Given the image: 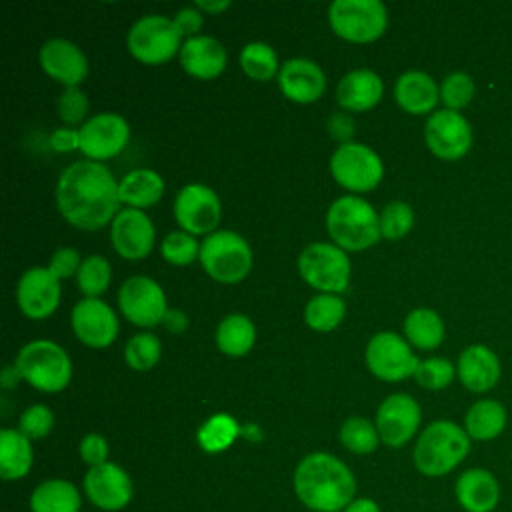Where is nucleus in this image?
<instances>
[{
	"mask_svg": "<svg viewBox=\"0 0 512 512\" xmlns=\"http://www.w3.org/2000/svg\"><path fill=\"white\" fill-rule=\"evenodd\" d=\"M346 314V304L338 294H318L310 298V302L304 308V320L310 328L318 332H330L334 330Z\"/></svg>",
	"mask_w": 512,
	"mask_h": 512,
	"instance_id": "obj_34",
	"label": "nucleus"
},
{
	"mask_svg": "<svg viewBox=\"0 0 512 512\" xmlns=\"http://www.w3.org/2000/svg\"><path fill=\"white\" fill-rule=\"evenodd\" d=\"M500 374V358L492 348L484 344H472L464 348L456 364L458 380L466 390L476 394L492 390L498 384Z\"/></svg>",
	"mask_w": 512,
	"mask_h": 512,
	"instance_id": "obj_23",
	"label": "nucleus"
},
{
	"mask_svg": "<svg viewBox=\"0 0 512 512\" xmlns=\"http://www.w3.org/2000/svg\"><path fill=\"white\" fill-rule=\"evenodd\" d=\"M330 172L340 186L352 192H368L382 180L384 166L372 148L360 142H348L334 150Z\"/></svg>",
	"mask_w": 512,
	"mask_h": 512,
	"instance_id": "obj_10",
	"label": "nucleus"
},
{
	"mask_svg": "<svg viewBox=\"0 0 512 512\" xmlns=\"http://www.w3.org/2000/svg\"><path fill=\"white\" fill-rule=\"evenodd\" d=\"M60 214L80 230H96L120 212L118 182L96 160H80L64 168L56 184Z\"/></svg>",
	"mask_w": 512,
	"mask_h": 512,
	"instance_id": "obj_1",
	"label": "nucleus"
},
{
	"mask_svg": "<svg viewBox=\"0 0 512 512\" xmlns=\"http://www.w3.org/2000/svg\"><path fill=\"white\" fill-rule=\"evenodd\" d=\"M424 140L440 160H460L472 148V126L454 110H436L424 126Z\"/></svg>",
	"mask_w": 512,
	"mask_h": 512,
	"instance_id": "obj_12",
	"label": "nucleus"
},
{
	"mask_svg": "<svg viewBox=\"0 0 512 512\" xmlns=\"http://www.w3.org/2000/svg\"><path fill=\"white\" fill-rule=\"evenodd\" d=\"M84 492L96 508L106 512H118L130 504L134 488L128 472L122 466L106 462L86 472Z\"/></svg>",
	"mask_w": 512,
	"mask_h": 512,
	"instance_id": "obj_17",
	"label": "nucleus"
},
{
	"mask_svg": "<svg viewBox=\"0 0 512 512\" xmlns=\"http://www.w3.org/2000/svg\"><path fill=\"white\" fill-rule=\"evenodd\" d=\"M162 324H164V328H166L168 332H172V334H182V332L186 330V326H188V318H186V314H184L182 310L168 308L166 314H164V318H162Z\"/></svg>",
	"mask_w": 512,
	"mask_h": 512,
	"instance_id": "obj_51",
	"label": "nucleus"
},
{
	"mask_svg": "<svg viewBox=\"0 0 512 512\" xmlns=\"http://www.w3.org/2000/svg\"><path fill=\"white\" fill-rule=\"evenodd\" d=\"M78 452H80V458H82L90 468L108 462V442H106L104 436H100V434H96V432H90V434H86V436L80 440Z\"/></svg>",
	"mask_w": 512,
	"mask_h": 512,
	"instance_id": "obj_46",
	"label": "nucleus"
},
{
	"mask_svg": "<svg viewBox=\"0 0 512 512\" xmlns=\"http://www.w3.org/2000/svg\"><path fill=\"white\" fill-rule=\"evenodd\" d=\"M198 258L208 276L224 284L240 282L252 268V250L248 242L232 230L208 234V238L200 244Z\"/></svg>",
	"mask_w": 512,
	"mask_h": 512,
	"instance_id": "obj_6",
	"label": "nucleus"
},
{
	"mask_svg": "<svg viewBox=\"0 0 512 512\" xmlns=\"http://www.w3.org/2000/svg\"><path fill=\"white\" fill-rule=\"evenodd\" d=\"M508 422V414L502 402L494 398H482L476 400L464 416V430L470 436V440L488 442L498 438Z\"/></svg>",
	"mask_w": 512,
	"mask_h": 512,
	"instance_id": "obj_28",
	"label": "nucleus"
},
{
	"mask_svg": "<svg viewBox=\"0 0 512 512\" xmlns=\"http://www.w3.org/2000/svg\"><path fill=\"white\" fill-rule=\"evenodd\" d=\"M414 224V212L410 204L394 200L384 206L380 214V232L386 240H398L410 232Z\"/></svg>",
	"mask_w": 512,
	"mask_h": 512,
	"instance_id": "obj_42",
	"label": "nucleus"
},
{
	"mask_svg": "<svg viewBox=\"0 0 512 512\" xmlns=\"http://www.w3.org/2000/svg\"><path fill=\"white\" fill-rule=\"evenodd\" d=\"M180 64L190 76L210 80L226 68V50L212 36H192L180 48Z\"/></svg>",
	"mask_w": 512,
	"mask_h": 512,
	"instance_id": "obj_25",
	"label": "nucleus"
},
{
	"mask_svg": "<svg viewBox=\"0 0 512 512\" xmlns=\"http://www.w3.org/2000/svg\"><path fill=\"white\" fill-rule=\"evenodd\" d=\"M88 112V98L78 86H68L58 98V116L66 124H78Z\"/></svg>",
	"mask_w": 512,
	"mask_h": 512,
	"instance_id": "obj_45",
	"label": "nucleus"
},
{
	"mask_svg": "<svg viewBox=\"0 0 512 512\" xmlns=\"http://www.w3.org/2000/svg\"><path fill=\"white\" fill-rule=\"evenodd\" d=\"M326 228L334 244L342 250H364L380 238V216L358 196H342L334 200L326 214Z\"/></svg>",
	"mask_w": 512,
	"mask_h": 512,
	"instance_id": "obj_4",
	"label": "nucleus"
},
{
	"mask_svg": "<svg viewBox=\"0 0 512 512\" xmlns=\"http://www.w3.org/2000/svg\"><path fill=\"white\" fill-rule=\"evenodd\" d=\"M328 132L340 144H348V142H352L350 138L354 134V120L344 112H334L328 118Z\"/></svg>",
	"mask_w": 512,
	"mask_h": 512,
	"instance_id": "obj_49",
	"label": "nucleus"
},
{
	"mask_svg": "<svg viewBox=\"0 0 512 512\" xmlns=\"http://www.w3.org/2000/svg\"><path fill=\"white\" fill-rule=\"evenodd\" d=\"M294 492L312 512H342L354 500L356 478L336 456L312 452L294 470Z\"/></svg>",
	"mask_w": 512,
	"mask_h": 512,
	"instance_id": "obj_2",
	"label": "nucleus"
},
{
	"mask_svg": "<svg viewBox=\"0 0 512 512\" xmlns=\"http://www.w3.org/2000/svg\"><path fill=\"white\" fill-rule=\"evenodd\" d=\"M256 340V328L244 314H228L216 330V344L228 356H244Z\"/></svg>",
	"mask_w": 512,
	"mask_h": 512,
	"instance_id": "obj_32",
	"label": "nucleus"
},
{
	"mask_svg": "<svg viewBox=\"0 0 512 512\" xmlns=\"http://www.w3.org/2000/svg\"><path fill=\"white\" fill-rule=\"evenodd\" d=\"M180 30L174 18L160 14H148L132 24L126 36L130 54L144 64H164L176 52H180Z\"/></svg>",
	"mask_w": 512,
	"mask_h": 512,
	"instance_id": "obj_7",
	"label": "nucleus"
},
{
	"mask_svg": "<svg viewBox=\"0 0 512 512\" xmlns=\"http://www.w3.org/2000/svg\"><path fill=\"white\" fill-rule=\"evenodd\" d=\"M16 300L20 310L32 318L40 320L50 316L60 300V280L46 266L28 268L16 286Z\"/></svg>",
	"mask_w": 512,
	"mask_h": 512,
	"instance_id": "obj_18",
	"label": "nucleus"
},
{
	"mask_svg": "<svg viewBox=\"0 0 512 512\" xmlns=\"http://www.w3.org/2000/svg\"><path fill=\"white\" fill-rule=\"evenodd\" d=\"M394 98L408 114H428L440 100V86L422 70L404 72L394 84Z\"/></svg>",
	"mask_w": 512,
	"mask_h": 512,
	"instance_id": "obj_27",
	"label": "nucleus"
},
{
	"mask_svg": "<svg viewBox=\"0 0 512 512\" xmlns=\"http://www.w3.org/2000/svg\"><path fill=\"white\" fill-rule=\"evenodd\" d=\"M404 334L416 348L434 350L444 340V322L434 310L416 308L404 320Z\"/></svg>",
	"mask_w": 512,
	"mask_h": 512,
	"instance_id": "obj_33",
	"label": "nucleus"
},
{
	"mask_svg": "<svg viewBox=\"0 0 512 512\" xmlns=\"http://www.w3.org/2000/svg\"><path fill=\"white\" fill-rule=\"evenodd\" d=\"M230 6V2L228 0H218V2H212V0H198L196 2V8L198 10H206L208 14H216V12H222V10H226Z\"/></svg>",
	"mask_w": 512,
	"mask_h": 512,
	"instance_id": "obj_53",
	"label": "nucleus"
},
{
	"mask_svg": "<svg viewBox=\"0 0 512 512\" xmlns=\"http://www.w3.org/2000/svg\"><path fill=\"white\" fill-rule=\"evenodd\" d=\"M50 146L58 152H72V150L80 148V130L56 128L50 134Z\"/></svg>",
	"mask_w": 512,
	"mask_h": 512,
	"instance_id": "obj_50",
	"label": "nucleus"
},
{
	"mask_svg": "<svg viewBox=\"0 0 512 512\" xmlns=\"http://www.w3.org/2000/svg\"><path fill=\"white\" fill-rule=\"evenodd\" d=\"M130 138V126L124 116L100 112L80 128V150L92 160H106L124 150Z\"/></svg>",
	"mask_w": 512,
	"mask_h": 512,
	"instance_id": "obj_16",
	"label": "nucleus"
},
{
	"mask_svg": "<svg viewBox=\"0 0 512 512\" xmlns=\"http://www.w3.org/2000/svg\"><path fill=\"white\" fill-rule=\"evenodd\" d=\"M18 380H22L20 372L16 370V366H6L2 368V374H0V382L4 388H10L14 384H18Z\"/></svg>",
	"mask_w": 512,
	"mask_h": 512,
	"instance_id": "obj_54",
	"label": "nucleus"
},
{
	"mask_svg": "<svg viewBox=\"0 0 512 512\" xmlns=\"http://www.w3.org/2000/svg\"><path fill=\"white\" fill-rule=\"evenodd\" d=\"M80 264H82L80 254H78L74 248L64 246V248H58V250L54 252V256H52L48 268H50V272H52L58 280H62V278H70L72 274H76L78 268H80Z\"/></svg>",
	"mask_w": 512,
	"mask_h": 512,
	"instance_id": "obj_47",
	"label": "nucleus"
},
{
	"mask_svg": "<svg viewBox=\"0 0 512 512\" xmlns=\"http://www.w3.org/2000/svg\"><path fill=\"white\" fill-rule=\"evenodd\" d=\"M118 192L120 202L128 204L130 208H148L160 200L164 192V180L150 168H138L128 172L118 182Z\"/></svg>",
	"mask_w": 512,
	"mask_h": 512,
	"instance_id": "obj_31",
	"label": "nucleus"
},
{
	"mask_svg": "<svg viewBox=\"0 0 512 512\" xmlns=\"http://www.w3.org/2000/svg\"><path fill=\"white\" fill-rule=\"evenodd\" d=\"M80 490L64 478L40 482L30 494L32 512H80Z\"/></svg>",
	"mask_w": 512,
	"mask_h": 512,
	"instance_id": "obj_29",
	"label": "nucleus"
},
{
	"mask_svg": "<svg viewBox=\"0 0 512 512\" xmlns=\"http://www.w3.org/2000/svg\"><path fill=\"white\" fill-rule=\"evenodd\" d=\"M418 364L408 342L396 332H378L366 346V366L380 380L398 382L414 376Z\"/></svg>",
	"mask_w": 512,
	"mask_h": 512,
	"instance_id": "obj_11",
	"label": "nucleus"
},
{
	"mask_svg": "<svg viewBox=\"0 0 512 512\" xmlns=\"http://www.w3.org/2000/svg\"><path fill=\"white\" fill-rule=\"evenodd\" d=\"M332 30L350 42H372L388 24L386 6L380 0H334L328 8Z\"/></svg>",
	"mask_w": 512,
	"mask_h": 512,
	"instance_id": "obj_8",
	"label": "nucleus"
},
{
	"mask_svg": "<svg viewBox=\"0 0 512 512\" xmlns=\"http://www.w3.org/2000/svg\"><path fill=\"white\" fill-rule=\"evenodd\" d=\"M110 280H112V266L100 254L86 256L76 272L78 288L82 294H86V298H98L108 288Z\"/></svg>",
	"mask_w": 512,
	"mask_h": 512,
	"instance_id": "obj_37",
	"label": "nucleus"
},
{
	"mask_svg": "<svg viewBox=\"0 0 512 512\" xmlns=\"http://www.w3.org/2000/svg\"><path fill=\"white\" fill-rule=\"evenodd\" d=\"M278 84L286 98L308 104L322 96L326 76L316 62L308 58H290L278 70Z\"/></svg>",
	"mask_w": 512,
	"mask_h": 512,
	"instance_id": "obj_24",
	"label": "nucleus"
},
{
	"mask_svg": "<svg viewBox=\"0 0 512 512\" xmlns=\"http://www.w3.org/2000/svg\"><path fill=\"white\" fill-rule=\"evenodd\" d=\"M162 256L170 262V264H176V266H184V264H190L194 258L200 256V246L198 242L194 240L192 234L188 232H170L164 236L162 240Z\"/></svg>",
	"mask_w": 512,
	"mask_h": 512,
	"instance_id": "obj_43",
	"label": "nucleus"
},
{
	"mask_svg": "<svg viewBox=\"0 0 512 512\" xmlns=\"http://www.w3.org/2000/svg\"><path fill=\"white\" fill-rule=\"evenodd\" d=\"M174 22H176V26H178V30H180L182 36L192 38V36H196V32L202 28L204 18H202V12H200L196 6H186V8L178 10Z\"/></svg>",
	"mask_w": 512,
	"mask_h": 512,
	"instance_id": "obj_48",
	"label": "nucleus"
},
{
	"mask_svg": "<svg viewBox=\"0 0 512 512\" xmlns=\"http://www.w3.org/2000/svg\"><path fill=\"white\" fill-rule=\"evenodd\" d=\"M40 66L56 82L78 86L88 74V60L84 52L70 40L50 38L40 48Z\"/></svg>",
	"mask_w": 512,
	"mask_h": 512,
	"instance_id": "obj_21",
	"label": "nucleus"
},
{
	"mask_svg": "<svg viewBox=\"0 0 512 512\" xmlns=\"http://www.w3.org/2000/svg\"><path fill=\"white\" fill-rule=\"evenodd\" d=\"M242 70L254 80H270L278 72V56L266 42H250L240 52Z\"/></svg>",
	"mask_w": 512,
	"mask_h": 512,
	"instance_id": "obj_38",
	"label": "nucleus"
},
{
	"mask_svg": "<svg viewBox=\"0 0 512 512\" xmlns=\"http://www.w3.org/2000/svg\"><path fill=\"white\" fill-rule=\"evenodd\" d=\"M340 442L352 454H370L380 442L376 424L362 416H352L340 426Z\"/></svg>",
	"mask_w": 512,
	"mask_h": 512,
	"instance_id": "obj_36",
	"label": "nucleus"
},
{
	"mask_svg": "<svg viewBox=\"0 0 512 512\" xmlns=\"http://www.w3.org/2000/svg\"><path fill=\"white\" fill-rule=\"evenodd\" d=\"M118 304L122 314L142 328L160 324L168 310L164 290L148 276H130L118 292Z\"/></svg>",
	"mask_w": 512,
	"mask_h": 512,
	"instance_id": "obj_13",
	"label": "nucleus"
},
{
	"mask_svg": "<svg viewBox=\"0 0 512 512\" xmlns=\"http://www.w3.org/2000/svg\"><path fill=\"white\" fill-rule=\"evenodd\" d=\"M34 462L30 440L14 428L0 430V476L4 480L24 478Z\"/></svg>",
	"mask_w": 512,
	"mask_h": 512,
	"instance_id": "obj_30",
	"label": "nucleus"
},
{
	"mask_svg": "<svg viewBox=\"0 0 512 512\" xmlns=\"http://www.w3.org/2000/svg\"><path fill=\"white\" fill-rule=\"evenodd\" d=\"M342 512H382L372 498H354Z\"/></svg>",
	"mask_w": 512,
	"mask_h": 512,
	"instance_id": "obj_52",
	"label": "nucleus"
},
{
	"mask_svg": "<svg viewBox=\"0 0 512 512\" xmlns=\"http://www.w3.org/2000/svg\"><path fill=\"white\" fill-rule=\"evenodd\" d=\"M110 240L122 258L140 260L154 246L152 220L138 208H122L112 220Z\"/></svg>",
	"mask_w": 512,
	"mask_h": 512,
	"instance_id": "obj_20",
	"label": "nucleus"
},
{
	"mask_svg": "<svg viewBox=\"0 0 512 512\" xmlns=\"http://www.w3.org/2000/svg\"><path fill=\"white\" fill-rule=\"evenodd\" d=\"M242 434V428L230 414H214L198 428V444L202 450L216 454L232 446V442Z\"/></svg>",
	"mask_w": 512,
	"mask_h": 512,
	"instance_id": "obj_35",
	"label": "nucleus"
},
{
	"mask_svg": "<svg viewBox=\"0 0 512 512\" xmlns=\"http://www.w3.org/2000/svg\"><path fill=\"white\" fill-rule=\"evenodd\" d=\"M16 370L22 380L42 392H60L72 376V362L62 346L52 340H32L20 348Z\"/></svg>",
	"mask_w": 512,
	"mask_h": 512,
	"instance_id": "obj_5",
	"label": "nucleus"
},
{
	"mask_svg": "<svg viewBox=\"0 0 512 512\" xmlns=\"http://www.w3.org/2000/svg\"><path fill=\"white\" fill-rule=\"evenodd\" d=\"M162 344L156 334L140 332L134 334L124 348V360L134 370H150L160 360Z\"/></svg>",
	"mask_w": 512,
	"mask_h": 512,
	"instance_id": "obj_39",
	"label": "nucleus"
},
{
	"mask_svg": "<svg viewBox=\"0 0 512 512\" xmlns=\"http://www.w3.org/2000/svg\"><path fill=\"white\" fill-rule=\"evenodd\" d=\"M220 200L216 192L204 184L184 186L174 200L176 222L188 234H208L220 222Z\"/></svg>",
	"mask_w": 512,
	"mask_h": 512,
	"instance_id": "obj_15",
	"label": "nucleus"
},
{
	"mask_svg": "<svg viewBox=\"0 0 512 512\" xmlns=\"http://www.w3.org/2000/svg\"><path fill=\"white\" fill-rule=\"evenodd\" d=\"M416 382L428 390L448 388L456 378V366L446 358H426L414 372Z\"/></svg>",
	"mask_w": 512,
	"mask_h": 512,
	"instance_id": "obj_41",
	"label": "nucleus"
},
{
	"mask_svg": "<svg viewBox=\"0 0 512 512\" xmlns=\"http://www.w3.org/2000/svg\"><path fill=\"white\" fill-rule=\"evenodd\" d=\"M54 426V416L52 410L44 404H32L28 406L18 420V430L28 438V440H40L50 434Z\"/></svg>",
	"mask_w": 512,
	"mask_h": 512,
	"instance_id": "obj_44",
	"label": "nucleus"
},
{
	"mask_svg": "<svg viewBox=\"0 0 512 512\" xmlns=\"http://www.w3.org/2000/svg\"><path fill=\"white\" fill-rule=\"evenodd\" d=\"M382 92L384 84L380 76L368 68H358L340 78L336 86V100L350 112H364L380 102Z\"/></svg>",
	"mask_w": 512,
	"mask_h": 512,
	"instance_id": "obj_26",
	"label": "nucleus"
},
{
	"mask_svg": "<svg viewBox=\"0 0 512 512\" xmlns=\"http://www.w3.org/2000/svg\"><path fill=\"white\" fill-rule=\"evenodd\" d=\"M476 86L470 74L466 72H450L440 84V100L444 102L446 110H462L474 98Z\"/></svg>",
	"mask_w": 512,
	"mask_h": 512,
	"instance_id": "obj_40",
	"label": "nucleus"
},
{
	"mask_svg": "<svg viewBox=\"0 0 512 512\" xmlns=\"http://www.w3.org/2000/svg\"><path fill=\"white\" fill-rule=\"evenodd\" d=\"M454 496L464 512H494L502 498V488L488 468H468L454 484Z\"/></svg>",
	"mask_w": 512,
	"mask_h": 512,
	"instance_id": "obj_22",
	"label": "nucleus"
},
{
	"mask_svg": "<svg viewBox=\"0 0 512 512\" xmlns=\"http://www.w3.org/2000/svg\"><path fill=\"white\" fill-rule=\"evenodd\" d=\"M72 330L80 342L92 348H104L116 340L118 318L100 298H84L72 308Z\"/></svg>",
	"mask_w": 512,
	"mask_h": 512,
	"instance_id": "obj_19",
	"label": "nucleus"
},
{
	"mask_svg": "<svg viewBox=\"0 0 512 512\" xmlns=\"http://www.w3.org/2000/svg\"><path fill=\"white\" fill-rule=\"evenodd\" d=\"M422 412L418 402L404 392L390 394L376 412V430L380 440L390 448L408 444L418 432Z\"/></svg>",
	"mask_w": 512,
	"mask_h": 512,
	"instance_id": "obj_14",
	"label": "nucleus"
},
{
	"mask_svg": "<svg viewBox=\"0 0 512 512\" xmlns=\"http://www.w3.org/2000/svg\"><path fill=\"white\" fill-rule=\"evenodd\" d=\"M298 272L312 288L338 294L348 286L350 260L336 244L314 242L300 252Z\"/></svg>",
	"mask_w": 512,
	"mask_h": 512,
	"instance_id": "obj_9",
	"label": "nucleus"
},
{
	"mask_svg": "<svg viewBox=\"0 0 512 512\" xmlns=\"http://www.w3.org/2000/svg\"><path fill=\"white\" fill-rule=\"evenodd\" d=\"M470 442L464 426L452 420H434L416 440L412 452L414 466L428 478L446 476L464 462L470 452Z\"/></svg>",
	"mask_w": 512,
	"mask_h": 512,
	"instance_id": "obj_3",
	"label": "nucleus"
}]
</instances>
